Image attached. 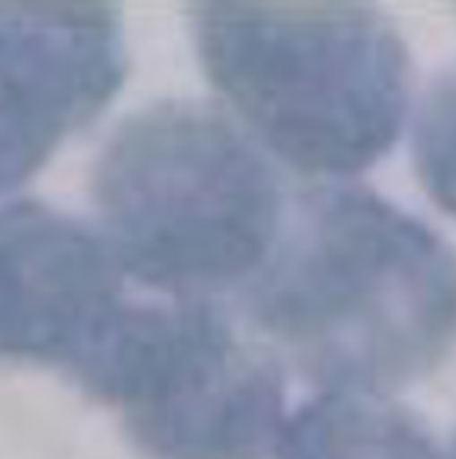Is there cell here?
<instances>
[{"instance_id":"ba28073f","label":"cell","mask_w":456,"mask_h":459,"mask_svg":"<svg viewBox=\"0 0 456 459\" xmlns=\"http://www.w3.org/2000/svg\"><path fill=\"white\" fill-rule=\"evenodd\" d=\"M414 167L427 196L456 218V67L438 78L419 108Z\"/></svg>"},{"instance_id":"8992f818","label":"cell","mask_w":456,"mask_h":459,"mask_svg":"<svg viewBox=\"0 0 456 459\" xmlns=\"http://www.w3.org/2000/svg\"><path fill=\"white\" fill-rule=\"evenodd\" d=\"M108 239L40 204L0 207V355L89 363L124 309Z\"/></svg>"},{"instance_id":"6da1fadb","label":"cell","mask_w":456,"mask_h":459,"mask_svg":"<svg viewBox=\"0 0 456 459\" xmlns=\"http://www.w3.org/2000/svg\"><path fill=\"white\" fill-rule=\"evenodd\" d=\"M247 323L323 395L387 401L456 347V250L363 186H309L285 210Z\"/></svg>"},{"instance_id":"3957f363","label":"cell","mask_w":456,"mask_h":459,"mask_svg":"<svg viewBox=\"0 0 456 459\" xmlns=\"http://www.w3.org/2000/svg\"><path fill=\"white\" fill-rule=\"evenodd\" d=\"M94 199L121 269L175 301L242 290L285 221L280 178L253 134L194 100L129 116L97 164Z\"/></svg>"},{"instance_id":"5b68a950","label":"cell","mask_w":456,"mask_h":459,"mask_svg":"<svg viewBox=\"0 0 456 459\" xmlns=\"http://www.w3.org/2000/svg\"><path fill=\"white\" fill-rule=\"evenodd\" d=\"M110 5L0 8V186L30 175L124 83Z\"/></svg>"},{"instance_id":"277c9868","label":"cell","mask_w":456,"mask_h":459,"mask_svg":"<svg viewBox=\"0 0 456 459\" xmlns=\"http://www.w3.org/2000/svg\"><path fill=\"white\" fill-rule=\"evenodd\" d=\"M78 382L151 459H271L288 422L280 358L212 301L124 304Z\"/></svg>"},{"instance_id":"7a4b0ae2","label":"cell","mask_w":456,"mask_h":459,"mask_svg":"<svg viewBox=\"0 0 456 459\" xmlns=\"http://www.w3.org/2000/svg\"><path fill=\"white\" fill-rule=\"evenodd\" d=\"M199 62L258 145L301 175L355 178L400 137L411 54L363 3H196Z\"/></svg>"},{"instance_id":"52a82bcc","label":"cell","mask_w":456,"mask_h":459,"mask_svg":"<svg viewBox=\"0 0 456 459\" xmlns=\"http://www.w3.org/2000/svg\"><path fill=\"white\" fill-rule=\"evenodd\" d=\"M277 459H449L425 422L374 398L320 395L301 406L277 444Z\"/></svg>"},{"instance_id":"9c48e42d","label":"cell","mask_w":456,"mask_h":459,"mask_svg":"<svg viewBox=\"0 0 456 459\" xmlns=\"http://www.w3.org/2000/svg\"><path fill=\"white\" fill-rule=\"evenodd\" d=\"M449 459H456V438H454V446H452V455H449Z\"/></svg>"}]
</instances>
